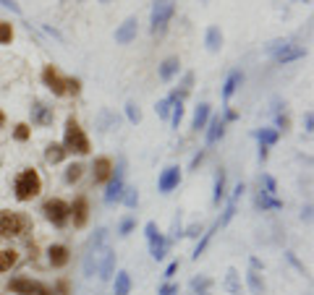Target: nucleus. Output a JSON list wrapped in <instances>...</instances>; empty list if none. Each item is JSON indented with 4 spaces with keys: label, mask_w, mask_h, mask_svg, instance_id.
<instances>
[{
    "label": "nucleus",
    "mask_w": 314,
    "mask_h": 295,
    "mask_svg": "<svg viewBox=\"0 0 314 295\" xmlns=\"http://www.w3.org/2000/svg\"><path fill=\"white\" fill-rule=\"evenodd\" d=\"M113 290H116V295H128V290H131V275L128 272H118Z\"/></svg>",
    "instance_id": "cd10ccee"
},
{
    "label": "nucleus",
    "mask_w": 314,
    "mask_h": 295,
    "mask_svg": "<svg viewBox=\"0 0 314 295\" xmlns=\"http://www.w3.org/2000/svg\"><path fill=\"white\" fill-rule=\"evenodd\" d=\"M178 100L170 94V97H165V100H160V102H157V115H160L163 120H168V115H170V107L175 105Z\"/></svg>",
    "instance_id": "2f4dec72"
},
{
    "label": "nucleus",
    "mask_w": 314,
    "mask_h": 295,
    "mask_svg": "<svg viewBox=\"0 0 314 295\" xmlns=\"http://www.w3.org/2000/svg\"><path fill=\"white\" fill-rule=\"evenodd\" d=\"M257 207L264 212V209H280L283 207V201L280 199H275V196H267V193H262L259 191V196H257Z\"/></svg>",
    "instance_id": "a878e982"
},
{
    "label": "nucleus",
    "mask_w": 314,
    "mask_h": 295,
    "mask_svg": "<svg viewBox=\"0 0 314 295\" xmlns=\"http://www.w3.org/2000/svg\"><path fill=\"white\" fill-rule=\"evenodd\" d=\"M8 287L16 295H39V290H42V285L34 282V280H29V277H16V280H11Z\"/></svg>",
    "instance_id": "4468645a"
},
{
    "label": "nucleus",
    "mask_w": 314,
    "mask_h": 295,
    "mask_svg": "<svg viewBox=\"0 0 314 295\" xmlns=\"http://www.w3.org/2000/svg\"><path fill=\"white\" fill-rule=\"evenodd\" d=\"M48 259H50V264H53L55 269H63L65 264H69V259H71V251H69L63 243H55V245L48 248Z\"/></svg>",
    "instance_id": "dca6fc26"
},
{
    "label": "nucleus",
    "mask_w": 314,
    "mask_h": 295,
    "mask_svg": "<svg viewBox=\"0 0 314 295\" xmlns=\"http://www.w3.org/2000/svg\"><path fill=\"white\" fill-rule=\"evenodd\" d=\"M262 186H264L262 193H267V196H275L278 193V183H275V178L270 173H262Z\"/></svg>",
    "instance_id": "f704fd0d"
},
{
    "label": "nucleus",
    "mask_w": 314,
    "mask_h": 295,
    "mask_svg": "<svg viewBox=\"0 0 314 295\" xmlns=\"http://www.w3.org/2000/svg\"><path fill=\"white\" fill-rule=\"evenodd\" d=\"M126 118H128L131 123H139V120H142V110L133 105V102H128V105H126Z\"/></svg>",
    "instance_id": "79ce46f5"
},
{
    "label": "nucleus",
    "mask_w": 314,
    "mask_h": 295,
    "mask_svg": "<svg viewBox=\"0 0 314 295\" xmlns=\"http://www.w3.org/2000/svg\"><path fill=\"white\" fill-rule=\"evenodd\" d=\"M201 160H205V152L194 154V160H191V170H194V167H199V162H201Z\"/></svg>",
    "instance_id": "8fccbe9b"
},
{
    "label": "nucleus",
    "mask_w": 314,
    "mask_h": 295,
    "mask_svg": "<svg viewBox=\"0 0 314 295\" xmlns=\"http://www.w3.org/2000/svg\"><path fill=\"white\" fill-rule=\"evenodd\" d=\"M205 3H207V0H205Z\"/></svg>",
    "instance_id": "6e6d98bb"
},
{
    "label": "nucleus",
    "mask_w": 314,
    "mask_h": 295,
    "mask_svg": "<svg viewBox=\"0 0 314 295\" xmlns=\"http://www.w3.org/2000/svg\"><path fill=\"white\" fill-rule=\"evenodd\" d=\"M0 6H6V8H11L13 13H21V8H18V3H16V0H0Z\"/></svg>",
    "instance_id": "de8ad7c7"
},
{
    "label": "nucleus",
    "mask_w": 314,
    "mask_h": 295,
    "mask_svg": "<svg viewBox=\"0 0 314 295\" xmlns=\"http://www.w3.org/2000/svg\"><path fill=\"white\" fill-rule=\"evenodd\" d=\"M207 120H210V105L207 102H201L196 110H194V120H191V128L194 131H201L207 126Z\"/></svg>",
    "instance_id": "a211bd4d"
},
{
    "label": "nucleus",
    "mask_w": 314,
    "mask_h": 295,
    "mask_svg": "<svg viewBox=\"0 0 314 295\" xmlns=\"http://www.w3.org/2000/svg\"><path fill=\"white\" fill-rule=\"evenodd\" d=\"M32 123L34 126H50L53 123V107H48V105H42V102H34L32 105Z\"/></svg>",
    "instance_id": "f3484780"
},
{
    "label": "nucleus",
    "mask_w": 314,
    "mask_h": 295,
    "mask_svg": "<svg viewBox=\"0 0 314 295\" xmlns=\"http://www.w3.org/2000/svg\"><path fill=\"white\" fill-rule=\"evenodd\" d=\"M95 272H97V251H89L86 259H84V275L92 277Z\"/></svg>",
    "instance_id": "c9c22d12"
},
{
    "label": "nucleus",
    "mask_w": 314,
    "mask_h": 295,
    "mask_svg": "<svg viewBox=\"0 0 314 295\" xmlns=\"http://www.w3.org/2000/svg\"><path fill=\"white\" fill-rule=\"evenodd\" d=\"M226 287H228V290H231L233 295H238V292H241V285H238V272H236V269H231V272H228Z\"/></svg>",
    "instance_id": "58836bf2"
},
{
    "label": "nucleus",
    "mask_w": 314,
    "mask_h": 295,
    "mask_svg": "<svg viewBox=\"0 0 314 295\" xmlns=\"http://www.w3.org/2000/svg\"><path fill=\"white\" fill-rule=\"evenodd\" d=\"M215 230H217V225H215V228H212V230H207V233H205V238H201V240L196 243V248H194V254H191L194 259H199L201 254H205V248H207V243L212 240V233H215Z\"/></svg>",
    "instance_id": "e433bc0d"
},
{
    "label": "nucleus",
    "mask_w": 314,
    "mask_h": 295,
    "mask_svg": "<svg viewBox=\"0 0 314 295\" xmlns=\"http://www.w3.org/2000/svg\"><path fill=\"white\" fill-rule=\"evenodd\" d=\"M84 175V165H79V162H74V165H69L65 167V173H63V180L65 183H76V180Z\"/></svg>",
    "instance_id": "c756f323"
},
{
    "label": "nucleus",
    "mask_w": 314,
    "mask_h": 295,
    "mask_svg": "<svg viewBox=\"0 0 314 295\" xmlns=\"http://www.w3.org/2000/svg\"><path fill=\"white\" fill-rule=\"evenodd\" d=\"M226 199V170H217L215 173V191H212V201L220 204Z\"/></svg>",
    "instance_id": "b1692460"
},
{
    "label": "nucleus",
    "mask_w": 314,
    "mask_h": 295,
    "mask_svg": "<svg viewBox=\"0 0 314 295\" xmlns=\"http://www.w3.org/2000/svg\"><path fill=\"white\" fill-rule=\"evenodd\" d=\"M105 238H107V230H105V228H100V230L92 235V240H89V251H97V248L105 243Z\"/></svg>",
    "instance_id": "ea45409f"
},
{
    "label": "nucleus",
    "mask_w": 314,
    "mask_h": 295,
    "mask_svg": "<svg viewBox=\"0 0 314 295\" xmlns=\"http://www.w3.org/2000/svg\"><path fill=\"white\" fill-rule=\"evenodd\" d=\"M178 68H181V60H178V58H168V60L160 65V79H163V81H170V79L178 73Z\"/></svg>",
    "instance_id": "393cba45"
},
{
    "label": "nucleus",
    "mask_w": 314,
    "mask_h": 295,
    "mask_svg": "<svg viewBox=\"0 0 314 295\" xmlns=\"http://www.w3.org/2000/svg\"><path fill=\"white\" fill-rule=\"evenodd\" d=\"M42 84L48 86L55 97L69 94V89H65V84H69V76H63V73L58 71V65H44V68H42Z\"/></svg>",
    "instance_id": "423d86ee"
},
{
    "label": "nucleus",
    "mask_w": 314,
    "mask_h": 295,
    "mask_svg": "<svg viewBox=\"0 0 314 295\" xmlns=\"http://www.w3.org/2000/svg\"><path fill=\"white\" fill-rule=\"evenodd\" d=\"M254 136L259 139V146H273V144H278V139H280V131H278V128H259Z\"/></svg>",
    "instance_id": "412c9836"
},
{
    "label": "nucleus",
    "mask_w": 314,
    "mask_h": 295,
    "mask_svg": "<svg viewBox=\"0 0 314 295\" xmlns=\"http://www.w3.org/2000/svg\"><path fill=\"white\" fill-rule=\"evenodd\" d=\"M65 154H69V152L63 149V144H48V146H44V160H48L50 165L63 162V160H65Z\"/></svg>",
    "instance_id": "aec40b11"
},
{
    "label": "nucleus",
    "mask_w": 314,
    "mask_h": 295,
    "mask_svg": "<svg viewBox=\"0 0 314 295\" xmlns=\"http://www.w3.org/2000/svg\"><path fill=\"white\" fill-rule=\"evenodd\" d=\"M42 214L48 222H53L55 228H63L65 222H69V204H65L63 199H48L42 204Z\"/></svg>",
    "instance_id": "39448f33"
},
{
    "label": "nucleus",
    "mask_w": 314,
    "mask_h": 295,
    "mask_svg": "<svg viewBox=\"0 0 314 295\" xmlns=\"http://www.w3.org/2000/svg\"><path fill=\"white\" fill-rule=\"evenodd\" d=\"M137 24H139V21L133 18V16H128L123 24L116 29V42H118V44H128L131 39H137V29H139Z\"/></svg>",
    "instance_id": "f8f14e48"
},
{
    "label": "nucleus",
    "mask_w": 314,
    "mask_h": 295,
    "mask_svg": "<svg viewBox=\"0 0 314 295\" xmlns=\"http://www.w3.org/2000/svg\"><path fill=\"white\" fill-rule=\"evenodd\" d=\"M205 42H207V50H210V53H217V50L222 47V32H220L217 27H210Z\"/></svg>",
    "instance_id": "5701e85b"
},
{
    "label": "nucleus",
    "mask_w": 314,
    "mask_h": 295,
    "mask_svg": "<svg viewBox=\"0 0 314 295\" xmlns=\"http://www.w3.org/2000/svg\"><path fill=\"white\" fill-rule=\"evenodd\" d=\"M32 219L21 212H11V209H0V240H11L29 233Z\"/></svg>",
    "instance_id": "f03ea898"
},
{
    "label": "nucleus",
    "mask_w": 314,
    "mask_h": 295,
    "mask_svg": "<svg viewBox=\"0 0 314 295\" xmlns=\"http://www.w3.org/2000/svg\"><path fill=\"white\" fill-rule=\"evenodd\" d=\"M110 173H113V160H110V157H97L95 165H92L95 183H105V180H110Z\"/></svg>",
    "instance_id": "2eb2a0df"
},
{
    "label": "nucleus",
    "mask_w": 314,
    "mask_h": 295,
    "mask_svg": "<svg viewBox=\"0 0 314 295\" xmlns=\"http://www.w3.org/2000/svg\"><path fill=\"white\" fill-rule=\"evenodd\" d=\"M270 55L275 58V63L285 65V63H290V60H299V58H304V55H306V50H304V47H299V44L275 42V44H270Z\"/></svg>",
    "instance_id": "1a4fd4ad"
},
{
    "label": "nucleus",
    "mask_w": 314,
    "mask_h": 295,
    "mask_svg": "<svg viewBox=\"0 0 314 295\" xmlns=\"http://www.w3.org/2000/svg\"><path fill=\"white\" fill-rule=\"evenodd\" d=\"M181 118H184V105L175 102V105H173V118H170V123L178 128V126H181Z\"/></svg>",
    "instance_id": "37998d69"
},
{
    "label": "nucleus",
    "mask_w": 314,
    "mask_h": 295,
    "mask_svg": "<svg viewBox=\"0 0 314 295\" xmlns=\"http://www.w3.org/2000/svg\"><path fill=\"white\" fill-rule=\"evenodd\" d=\"M191 86H194V73H186V76H184V81H181V92H173V97H175L178 102H181V100L191 92Z\"/></svg>",
    "instance_id": "473e14b6"
},
{
    "label": "nucleus",
    "mask_w": 314,
    "mask_h": 295,
    "mask_svg": "<svg viewBox=\"0 0 314 295\" xmlns=\"http://www.w3.org/2000/svg\"><path fill=\"white\" fill-rule=\"evenodd\" d=\"M29 136H32V128H29L27 123H18V126H16V131H13V139H16V141H27Z\"/></svg>",
    "instance_id": "a19ab883"
},
{
    "label": "nucleus",
    "mask_w": 314,
    "mask_h": 295,
    "mask_svg": "<svg viewBox=\"0 0 314 295\" xmlns=\"http://www.w3.org/2000/svg\"><path fill=\"white\" fill-rule=\"evenodd\" d=\"M175 292H178V285H170V282H168V285L160 287V295H175Z\"/></svg>",
    "instance_id": "49530a36"
},
{
    "label": "nucleus",
    "mask_w": 314,
    "mask_h": 295,
    "mask_svg": "<svg viewBox=\"0 0 314 295\" xmlns=\"http://www.w3.org/2000/svg\"><path fill=\"white\" fill-rule=\"evenodd\" d=\"M304 123H306V131L311 133V126H314V115H311V112H306V120Z\"/></svg>",
    "instance_id": "3c124183"
},
{
    "label": "nucleus",
    "mask_w": 314,
    "mask_h": 295,
    "mask_svg": "<svg viewBox=\"0 0 314 295\" xmlns=\"http://www.w3.org/2000/svg\"><path fill=\"white\" fill-rule=\"evenodd\" d=\"M175 13V3L173 0H157L152 6V18H149V29L152 34H163L170 24V18Z\"/></svg>",
    "instance_id": "20e7f679"
},
{
    "label": "nucleus",
    "mask_w": 314,
    "mask_h": 295,
    "mask_svg": "<svg viewBox=\"0 0 314 295\" xmlns=\"http://www.w3.org/2000/svg\"><path fill=\"white\" fill-rule=\"evenodd\" d=\"M131 230H133V219H131V217H126V219L121 222V230H118V233H121V235H128Z\"/></svg>",
    "instance_id": "a18cd8bd"
},
{
    "label": "nucleus",
    "mask_w": 314,
    "mask_h": 295,
    "mask_svg": "<svg viewBox=\"0 0 314 295\" xmlns=\"http://www.w3.org/2000/svg\"><path fill=\"white\" fill-rule=\"evenodd\" d=\"M63 149L65 152H71V154H89V139H86V133L84 128L79 126V120L71 115V118H65V131H63Z\"/></svg>",
    "instance_id": "7ed1b4c3"
},
{
    "label": "nucleus",
    "mask_w": 314,
    "mask_h": 295,
    "mask_svg": "<svg viewBox=\"0 0 314 295\" xmlns=\"http://www.w3.org/2000/svg\"><path fill=\"white\" fill-rule=\"evenodd\" d=\"M121 201L126 204L128 209H133L139 204V193H137V188H123V193H121Z\"/></svg>",
    "instance_id": "72a5a7b5"
},
{
    "label": "nucleus",
    "mask_w": 314,
    "mask_h": 295,
    "mask_svg": "<svg viewBox=\"0 0 314 295\" xmlns=\"http://www.w3.org/2000/svg\"><path fill=\"white\" fill-rule=\"evenodd\" d=\"M144 233H147V243H149L152 259H154V261H163L165 254H168V238H165L163 233H157V225H154V222H147Z\"/></svg>",
    "instance_id": "0eeeda50"
},
{
    "label": "nucleus",
    "mask_w": 314,
    "mask_h": 295,
    "mask_svg": "<svg viewBox=\"0 0 314 295\" xmlns=\"http://www.w3.org/2000/svg\"><path fill=\"white\" fill-rule=\"evenodd\" d=\"M65 89H69V94H74V97H76V94L81 92V81H79V79H71V76H69V84H65Z\"/></svg>",
    "instance_id": "c03bdc74"
},
{
    "label": "nucleus",
    "mask_w": 314,
    "mask_h": 295,
    "mask_svg": "<svg viewBox=\"0 0 314 295\" xmlns=\"http://www.w3.org/2000/svg\"><path fill=\"white\" fill-rule=\"evenodd\" d=\"M113 269H116V254L110 251V248H105V251L100 254V259H97V275H100V280H110V277H113Z\"/></svg>",
    "instance_id": "ddd939ff"
},
{
    "label": "nucleus",
    "mask_w": 314,
    "mask_h": 295,
    "mask_svg": "<svg viewBox=\"0 0 314 295\" xmlns=\"http://www.w3.org/2000/svg\"><path fill=\"white\" fill-rule=\"evenodd\" d=\"M243 81V76H241V71H231L228 73V79H226V86H222V100H231L233 97V92H236V89H238V84Z\"/></svg>",
    "instance_id": "6ab92c4d"
},
{
    "label": "nucleus",
    "mask_w": 314,
    "mask_h": 295,
    "mask_svg": "<svg viewBox=\"0 0 314 295\" xmlns=\"http://www.w3.org/2000/svg\"><path fill=\"white\" fill-rule=\"evenodd\" d=\"M69 214L74 217L76 228H84L86 219H89V204L84 196H79V199H74V204H69Z\"/></svg>",
    "instance_id": "9b49d317"
},
{
    "label": "nucleus",
    "mask_w": 314,
    "mask_h": 295,
    "mask_svg": "<svg viewBox=\"0 0 314 295\" xmlns=\"http://www.w3.org/2000/svg\"><path fill=\"white\" fill-rule=\"evenodd\" d=\"M16 261H18V251H13V248H0V275L8 272Z\"/></svg>",
    "instance_id": "4be33fe9"
},
{
    "label": "nucleus",
    "mask_w": 314,
    "mask_h": 295,
    "mask_svg": "<svg viewBox=\"0 0 314 295\" xmlns=\"http://www.w3.org/2000/svg\"><path fill=\"white\" fill-rule=\"evenodd\" d=\"M210 277H194L191 280V290L196 292V295H210Z\"/></svg>",
    "instance_id": "7c9ffc66"
},
{
    "label": "nucleus",
    "mask_w": 314,
    "mask_h": 295,
    "mask_svg": "<svg viewBox=\"0 0 314 295\" xmlns=\"http://www.w3.org/2000/svg\"><path fill=\"white\" fill-rule=\"evenodd\" d=\"M259 160H267V146H259Z\"/></svg>",
    "instance_id": "603ef678"
},
{
    "label": "nucleus",
    "mask_w": 314,
    "mask_h": 295,
    "mask_svg": "<svg viewBox=\"0 0 314 295\" xmlns=\"http://www.w3.org/2000/svg\"><path fill=\"white\" fill-rule=\"evenodd\" d=\"M175 295H178V292H175Z\"/></svg>",
    "instance_id": "4d7b16f0"
},
{
    "label": "nucleus",
    "mask_w": 314,
    "mask_h": 295,
    "mask_svg": "<svg viewBox=\"0 0 314 295\" xmlns=\"http://www.w3.org/2000/svg\"><path fill=\"white\" fill-rule=\"evenodd\" d=\"M3 123H6V112L0 110V128H3Z\"/></svg>",
    "instance_id": "5fc2aeb1"
},
{
    "label": "nucleus",
    "mask_w": 314,
    "mask_h": 295,
    "mask_svg": "<svg viewBox=\"0 0 314 295\" xmlns=\"http://www.w3.org/2000/svg\"><path fill=\"white\" fill-rule=\"evenodd\" d=\"M246 282H249V287H252V292H254V295H264V282H262V277H259V272H257V269L246 272Z\"/></svg>",
    "instance_id": "bb28decb"
},
{
    "label": "nucleus",
    "mask_w": 314,
    "mask_h": 295,
    "mask_svg": "<svg viewBox=\"0 0 314 295\" xmlns=\"http://www.w3.org/2000/svg\"><path fill=\"white\" fill-rule=\"evenodd\" d=\"M222 128H226V120L222 118H212L210 123V131H207V144H215L220 136H222Z\"/></svg>",
    "instance_id": "c85d7f7f"
},
{
    "label": "nucleus",
    "mask_w": 314,
    "mask_h": 295,
    "mask_svg": "<svg viewBox=\"0 0 314 295\" xmlns=\"http://www.w3.org/2000/svg\"><path fill=\"white\" fill-rule=\"evenodd\" d=\"M123 175H126V160L121 157L118 160V167H113L110 173V183H107V191H105V201L113 204V201H121V193H123Z\"/></svg>",
    "instance_id": "6e6552de"
},
{
    "label": "nucleus",
    "mask_w": 314,
    "mask_h": 295,
    "mask_svg": "<svg viewBox=\"0 0 314 295\" xmlns=\"http://www.w3.org/2000/svg\"><path fill=\"white\" fill-rule=\"evenodd\" d=\"M175 272H178V261H170V264H168V269H165V277L170 280V277L175 275Z\"/></svg>",
    "instance_id": "09e8293b"
},
{
    "label": "nucleus",
    "mask_w": 314,
    "mask_h": 295,
    "mask_svg": "<svg viewBox=\"0 0 314 295\" xmlns=\"http://www.w3.org/2000/svg\"><path fill=\"white\" fill-rule=\"evenodd\" d=\"M301 217H304V219H309V217H311V207H306V209L301 212Z\"/></svg>",
    "instance_id": "864d4df0"
},
{
    "label": "nucleus",
    "mask_w": 314,
    "mask_h": 295,
    "mask_svg": "<svg viewBox=\"0 0 314 295\" xmlns=\"http://www.w3.org/2000/svg\"><path fill=\"white\" fill-rule=\"evenodd\" d=\"M39 191H42V178H39V173L34 167H24L16 175L13 193H16L18 201H32V199L39 196Z\"/></svg>",
    "instance_id": "f257e3e1"
},
{
    "label": "nucleus",
    "mask_w": 314,
    "mask_h": 295,
    "mask_svg": "<svg viewBox=\"0 0 314 295\" xmlns=\"http://www.w3.org/2000/svg\"><path fill=\"white\" fill-rule=\"evenodd\" d=\"M13 39V27L8 21H0V44H11Z\"/></svg>",
    "instance_id": "4c0bfd02"
},
{
    "label": "nucleus",
    "mask_w": 314,
    "mask_h": 295,
    "mask_svg": "<svg viewBox=\"0 0 314 295\" xmlns=\"http://www.w3.org/2000/svg\"><path fill=\"white\" fill-rule=\"evenodd\" d=\"M178 183H181V167H175V165L165 167L160 173V178H157V188H160V193H170Z\"/></svg>",
    "instance_id": "9d476101"
}]
</instances>
